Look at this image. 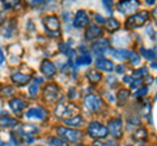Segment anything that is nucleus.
Segmentation results:
<instances>
[{"label": "nucleus", "mask_w": 157, "mask_h": 146, "mask_svg": "<svg viewBox=\"0 0 157 146\" xmlns=\"http://www.w3.org/2000/svg\"><path fill=\"white\" fill-rule=\"evenodd\" d=\"M78 112H80L78 107L72 102H60V103L56 104L55 111H54V114L58 119H62L64 121L77 116Z\"/></svg>", "instance_id": "obj_1"}, {"label": "nucleus", "mask_w": 157, "mask_h": 146, "mask_svg": "<svg viewBox=\"0 0 157 146\" xmlns=\"http://www.w3.org/2000/svg\"><path fill=\"white\" fill-rule=\"evenodd\" d=\"M56 133L59 134V137L63 138L67 142L71 144H76L80 142L82 140V132L78 129H73V128H68V126H58L56 128Z\"/></svg>", "instance_id": "obj_2"}, {"label": "nucleus", "mask_w": 157, "mask_h": 146, "mask_svg": "<svg viewBox=\"0 0 157 146\" xmlns=\"http://www.w3.org/2000/svg\"><path fill=\"white\" fill-rule=\"evenodd\" d=\"M43 26H45L47 34L50 37H59L60 35V20L56 14H50V16L43 17Z\"/></svg>", "instance_id": "obj_3"}, {"label": "nucleus", "mask_w": 157, "mask_h": 146, "mask_svg": "<svg viewBox=\"0 0 157 146\" xmlns=\"http://www.w3.org/2000/svg\"><path fill=\"white\" fill-rule=\"evenodd\" d=\"M148 17H149V12L148 11H140V12L132 13L131 16L126 20V27L127 29L141 27L147 21H148Z\"/></svg>", "instance_id": "obj_4"}, {"label": "nucleus", "mask_w": 157, "mask_h": 146, "mask_svg": "<svg viewBox=\"0 0 157 146\" xmlns=\"http://www.w3.org/2000/svg\"><path fill=\"white\" fill-rule=\"evenodd\" d=\"M86 132L92 138L102 140V138L107 137L109 129H107V126H105L104 124H101L100 121H90L86 126Z\"/></svg>", "instance_id": "obj_5"}, {"label": "nucleus", "mask_w": 157, "mask_h": 146, "mask_svg": "<svg viewBox=\"0 0 157 146\" xmlns=\"http://www.w3.org/2000/svg\"><path fill=\"white\" fill-rule=\"evenodd\" d=\"M84 106L90 112H98V111L104 107V102H102V99L98 95L88 94L84 98Z\"/></svg>", "instance_id": "obj_6"}, {"label": "nucleus", "mask_w": 157, "mask_h": 146, "mask_svg": "<svg viewBox=\"0 0 157 146\" xmlns=\"http://www.w3.org/2000/svg\"><path fill=\"white\" fill-rule=\"evenodd\" d=\"M59 94H60V89L55 85V84H48L45 86V89H43V99L47 103H55V102L59 99Z\"/></svg>", "instance_id": "obj_7"}, {"label": "nucleus", "mask_w": 157, "mask_h": 146, "mask_svg": "<svg viewBox=\"0 0 157 146\" xmlns=\"http://www.w3.org/2000/svg\"><path fill=\"white\" fill-rule=\"evenodd\" d=\"M107 129H109V133L114 138H122V134H123V121H122L121 118H113L107 123Z\"/></svg>", "instance_id": "obj_8"}, {"label": "nucleus", "mask_w": 157, "mask_h": 146, "mask_svg": "<svg viewBox=\"0 0 157 146\" xmlns=\"http://www.w3.org/2000/svg\"><path fill=\"white\" fill-rule=\"evenodd\" d=\"M8 106H9V108L12 110V112L14 115H22L24 111L26 110L28 103L25 100L20 99V98H13V99H11L8 102Z\"/></svg>", "instance_id": "obj_9"}, {"label": "nucleus", "mask_w": 157, "mask_h": 146, "mask_svg": "<svg viewBox=\"0 0 157 146\" xmlns=\"http://www.w3.org/2000/svg\"><path fill=\"white\" fill-rule=\"evenodd\" d=\"M47 116V111L43 110L42 107H34V108H30L29 111H26L25 118L29 120H45Z\"/></svg>", "instance_id": "obj_10"}, {"label": "nucleus", "mask_w": 157, "mask_h": 146, "mask_svg": "<svg viewBox=\"0 0 157 146\" xmlns=\"http://www.w3.org/2000/svg\"><path fill=\"white\" fill-rule=\"evenodd\" d=\"M88 24H89L88 13L85 11H77L75 14V18H73V26L77 29H81V27H85Z\"/></svg>", "instance_id": "obj_11"}, {"label": "nucleus", "mask_w": 157, "mask_h": 146, "mask_svg": "<svg viewBox=\"0 0 157 146\" xmlns=\"http://www.w3.org/2000/svg\"><path fill=\"white\" fill-rule=\"evenodd\" d=\"M11 81L17 86H25L32 81V76L17 72V73H13V75L11 76Z\"/></svg>", "instance_id": "obj_12"}, {"label": "nucleus", "mask_w": 157, "mask_h": 146, "mask_svg": "<svg viewBox=\"0 0 157 146\" xmlns=\"http://www.w3.org/2000/svg\"><path fill=\"white\" fill-rule=\"evenodd\" d=\"M117 7L122 13H131L139 7V2H136V0H126V2L118 3Z\"/></svg>", "instance_id": "obj_13"}, {"label": "nucleus", "mask_w": 157, "mask_h": 146, "mask_svg": "<svg viewBox=\"0 0 157 146\" xmlns=\"http://www.w3.org/2000/svg\"><path fill=\"white\" fill-rule=\"evenodd\" d=\"M102 34H104V30H102V27L97 26V25H92L86 29L85 31V39L86 41H94V39H98L100 37H102Z\"/></svg>", "instance_id": "obj_14"}, {"label": "nucleus", "mask_w": 157, "mask_h": 146, "mask_svg": "<svg viewBox=\"0 0 157 146\" xmlns=\"http://www.w3.org/2000/svg\"><path fill=\"white\" fill-rule=\"evenodd\" d=\"M96 68L104 72H113L115 69L114 63L109 59H105V57H98L96 60Z\"/></svg>", "instance_id": "obj_15"}, {"label": "nucleus", "mask_w": 157, "mask_h": 146, "mask_svg": "<svg viewBox=\"0 0 157 146\" xmlns=\"http://www.w3.org/2000/svg\"><path fill=\"white\" fill-rule=\"evenodd\" d=\"M41 72L46 77H52L56 73V67L54 65V63H51L50 60H43L41 63Z\"/></svg>", "instance_id": "obj_16"}, {"label": "nucleus", "mask_w": 157, "mask_h": 146, "mask_svg": "<svg viewBox=\"0 0 157 146\" xmlns=\"http://www.w3.org/2000/svg\"><path fill=\"white\" fill-rule=\"evenodd\" d=\"M109 45H110L109 39H105V38H102V39L96 41L92 45V51L94 52V53H97V55H100V53H102L107 47H109Z\"/></svg>", "instance_id": "obj_17"}, {"label": "nucleus", "mask_w": 157, "mask_h": 146, "mask_svg": "<svg viewBox=\"0 0 157 146\" xmlns=\"http://www.w3.org/2000/svg\"><path fill=\"white\" fill-rule=\"evenodd\" d=\"M86 78L89 80L90 84L97 85L98 82L102 80V75H101V72H98L97 69H89L86 72Z\"/></svg>", "instance_id": "obj_18"}, {"label": "nucleus", "mask_w": 157, "mask_h": 146, "mask_svg": "<svg viewBox=\"0 0 157 146\" xmlns=\"http://www.w3.org/2000/svg\"><path fill=\"white\" fill-rule=\"evenodd\" d=\"M41 78H36V80H33V82L30 85H29V89H28V91H29V95L32 97V98H36V97L38 95V90H39V84H41Z\"/></svg>", "instance_id": "obj_19"}, {"label": "nucleus", "mask_w": 157, "mask_h": 146, "mask_svg": "<svg viewBox=\"0 0 157 146\" xmlns=\"http://www.w3.org/2000/svg\"><path fill=\"white\" fill-rule=\"evenodd\" d=\"M39 132V129L37 128V126H34V125H30V124H25V125H22L21 126V133L25 136H33V134H37Z\"/></svg>", "instance_id": "obj_20"}, {"label": "nucleus", "mask_w": 157, "mask_h": 146, "mask_svg": "<svg viewBox=\"0 0 157 146\" xmlns=\"http://www.w3.org/2000/svg\"><path fill=\"white\" fill-rule=\"evenodd\" d=\"M105 26H106V29H107L109 31H115V30H118V29H119L121 24L118 22L115 18L110 17V18H107V20H105Z\"/></svg>", "instance_id": "obj_21"}, {"label": "nucleus", "mask_w": 157, "mask_h": 146, "mask_svg": "<svg viewBox=\"0 0 157 146\" xmlns=\"http://www.w3.org/2000/svg\"><path fill=\"white\" fill-rule=\"evenodd\" d=\"M17 124H18L17 119L8 118V116H2V126L3 128H12V126H16Z\"/></svg>", "instance_id": "obj_22"}, {"label": "nucleus", "mask_w": 157, "mask_h": 146, "mask_svg": "<svg viewBox=\"0 0 157 146\" xmlns=\"http://www.w3.org/2000/svg\"><path fill=\"white\" fill-rule=\"evenodd\" d=\"M147 137H148V133H147L145 128H137L135 132H134V140L136 141H145Z\"/></svg>", "instance_id": "obj_23"}, {"label": "nucleus", "mask_w": 157, "mask_h": 146, "mask_svg": "<svg viewBox=\"0 0 157 146\" xmlns=\"http://www.w3.org/2000/svg\"><path fill=\"white\" fill-rule=\"evenodd\" d=\"M64 123L67 125H70V126H81L82 124H84V119H82V116L77 115V116H75V118H72L70 120H66Z\"/></svg>", "instance_id": "obj_24"}, {"label": "nucleus", "mask_w": 157, "mask_h": 146, "mask_svg": "<svg viewBox=\"0 0 157 146\" xmlns=\"http://www.w3.org/2000/svg\"><path fill=\"white\" fill-rule=\"evenodd\" d=\"M90 61H92V57H90V55L88 52L81 53V55L76 59L77 65H88V64H90Z\"/></svg>", "instance_id": "obj_25"}, {"label": "nucleus", "mask_w": 157, "mask_h": 146, "mask_svg": "<svg viewBox=\"0 0 157 146\" xmlns=\"http://www.w3.org/2000/svg\"><path fill=\"white\" fill-rule=\"evenodd\" d=\"M130 90L128 89H121L118 91V102H119L121 104H123L124 102L130 98Z\"/></svg>", "instance_id": "obj_26"}, {"label": "nucleus", "mask_w": 157, "mask_h": 146, "mask_svg": "<svg viewBox=\"0 0 157 146\" xmlns=\"http://www.w3.org/2000/svg\"><path fill=\"white\" fill-rule=\"evenodd\" d=\"M48 144L51 146H68V142L60 137H51L48 140Z\"/></svg>", "instance_id": "obj_27"}, {"label": "nucleus", "mask_w": 157, "mask_h": 146, "mask_svg": "<svg viewBox=\"0 0 157 146\" xmlns=\"http://www.w3.org/2000/svg\"><path fill=\"white\" fill-rule=\"evenodd\" d=\"M140 52H141V55H143L145 59H148V60H153L155 59V52L152 51V50H147V48H140Z\"/></svg>", "instance_id": "obj_28"}, {"label": "nucleus", "mask_w": 157, "mask_h": 146, "mask_svg": "<svg viewBox=\"0 0 157 146\" xmlns=\"http://www.w3.org/2000/svg\"><path fill=\"white\" fill-rule=\"evenodd\" d=\"M128 60L131 61V64H139V63H140V57L134 51H130V53H128Z\"/></svg>", "instance_id": "obj_29"}, {"label": "nucleus", "mask_w": 157, "mask_h": 146, "mask_svg": "<svg viewBox=\"0 0 157 146\" xmlns=\"http://www.w3.org/2000/svg\"><path fill=\"white\" fill-rule=\"evenodd\" d=\"M93 146H118L115 142H113V141H110V142H102V141H96L94 144H93Z\"/></svg>", "instance_id": "obj_30"}, {"label": "nucleus", "mask_w": 157, "mask_h": 146, "mask_svg": "<svg viewBox=\"0 0 157 146\" xmlns=\"http://www.w3.org/2000/svg\"><path fill=\"white\" fill-rule=\"evenodd\" d=\"M135 75L136 76H145V75H148V71H147V68H141V69L135 72Z\"/></svg>", "instance_id": "obj_31"}, {"label": "nucleus", "mask_w": 157, "mask_h": 146, "mask_svg": "<svg viewBox=\"0 0 157 146\" xmlns=\"http://www.w3.org/2000/svg\"><path fill=\"white\" fill-rule=\"evenodd\" d=\"M152 16H153V18H155V21L157 22V7L153 9V11H152Z\"/></svg>", "instance_id": "obj_32"}, {"label": "nucleus", "mask_w": 157, "mask_h": 146, "mask_svg": "<svg viewBox=\"0 0 157 146\" xmlns=\"http://www.w3.org/2000/svg\"><path fill=\"white\" fill-rule=\"evenodd\" d=\"M117 71H118V72H119V73H121V72H123V71H124V68L119 65V67H118V68H117Z\"/></svg>", "instance_id": "obj_33"}, {"label": "nucleus", "mask_w": 157, "mask_h": 146, "mask_svg": "<svg viewBox=\"0 0 157 146\" xmlns=\"http://www.w3.org/2000/svg\"><path fill=\"white\" fill-rule=\"evenodd\" d=\"M2 146H12V145L8 144V142H2Z\"/></svg>", "instance_id": "obj_34"}, {"label": "nucleus", "mask_w": 157, "mask_h": 146, "mask_svg": "<svg viewBox=\"0 0 157 146\" xmlns=\"http://www.w3.org/2000/svg\"><path fill=\"white\" fill-rule=\"evenodd\" d=\"M153 52H155V55H156V56H157V46H156V47H155V48H153Z\"/></svg>", "instance_id": "obj_35"}, {"label": "nucleus", "mask_w": 157, "mask_h": 146, "mask_svg": "<svg viewBox=\"0 0 157 146\" xmlns=\"http://www.w3.org/2000/svg\"><path fill=\"white\" fill-rule=\"evenodd\" d=\"M2 63H4V53H3V50H2Z\"/></svg>", "instance_id": "obj_36"}, {"label": "nucleus", "mask_w": 157, "mask_h": 146, "mask_svg": "<svg viewBox=\"0 0 157 146\" xmlns=\"http://www.w3.org/2000/svg\"><path fill=\"white\" fill-rule=\"evenodd\" d=\"M76 146H85V145H76Z\"/></svg>", "instance_id": "obj_37"}, {"label": "nucleus", "mask_w": 157, "mask_h": 146, "mask_svg": "<svg viewBox=\"0 0 157 146\" xmlns=\"http://www.w3.org/2000/svg\"><path fill=\"white\" fill-rule=\"evenodd\" d=\"M140 146H145V145H140Z\"/></svg>", "instance_id": "obj_38"}, {"label": "nucleus", "mask_w": 157, "mask_h": 146, "mask_svg": "<svg viewBox=\"0 0 157 146\" xmlns=\"http://www.w3.org/2000/svg\"><path fill=\"white\" fill-rule=\"evenodd\" d=\"M127 146H131V145H127Z\"/></svg>", "instance_id": "obj_39"}]
</instances>
